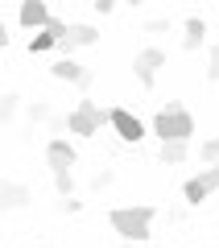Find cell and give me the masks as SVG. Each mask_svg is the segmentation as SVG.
I'll return each mask as SVG.
<instances>
[{"label":"cell","mask_w":219,"mask_h":248,"mask_svg":"<svg viewBox=\"0 0 219 248\" xmlns=\"http://www.w3.org/2000/svg\"><path fill=\"white\" fill-rule=\"evenodd\" d=\"M46 50H58V37H54L50 29H42V33L29 37V54H46Z\"/></svg>","instance_id":"14"},{"label":"cell","mask_w":219,"mask_h":248,"mask_svg":"<svg viewBox=\"0 0 219 248\" xmlns=\"http://www.w3.org/2000/svg\"><path fill=\"white\" fill-rule=\"evenodd\" d=\"M199 161H203V166H219V137L203 141V149H199Z\"/></svg>","instance_id":"15"},{"label":"cell","mask_w":219,"mask_h":248,"mask_svg":"<svg viewBox=\"0 0 219 248\" xmlns=\"http://www.w3.org/2000/svg\"><path fill=\"white\" fill-rule=\"evenodd\" d=\"M153 133H157L161 141H190L194 137V116L186 112L182 104H170V108H161V112L153 116Z\"/></svg>","instance_id":"2"},{"label":"cell","mask_w":219,"mask_h":248,"mask_svg":"<svg viewBox=\"0 0 219 248\" xmlns=\"http://www.w3.org/2000/svg\"><path fill=\"white\" fill-rule=\"evenodd\" d=\"M203 37H207V21H203V17H190V21H186V29H182V46H186V50H199Z\"/></svg>","instance_id":"12"},{"label":"cell","mask_w":219,"mask_h":248,"mask_svg":"<svg viewBox=\"0 0 219 248\" xmlns=\"http://www.w3.org/2000/svg\"><path fill=\"white\" fill-rule=\"evenodd\" d=\"M62 211H66V215H79V211H83V199H75V195H62Z\"/></svg>","instance_id":"21"},{"label":"cell","mask_w":219,"mask_h":248,"mask_svg":"<svg viewBox=\"0 0 219 248\" xmlns=\"http://www.w3.org/2000/svg\"><path fill=\"white\" fill-rule=\"evenodd\" d=\"M29 186L21 182H4V211H21V207H29Z\"/></svg>","instance_id":"11"},{"label":"cell","mask_w":219,"mask_h":248,"mask_svg":"<svg viewBox=\"0 0 219 248\" xmlns=\"http://www.w3.org/2000/svg\"><path fill=\"white\" fill-rule=\"evenodd\" d=\"M215 190H219V166H207L203 174H194L190 182L182 186V195H186V203H190V207H199L203 199H211Z\"/></svg>","instance_id":"4"},{"label":"cell","mask_w":219,"mask_h":248,"mask_svg":"<svg viewBox=\"0 0 219 248\" xmlns=\"http://www.w3.org/2000/svg\"><path fill=\"white\" fill-rule=\"evenodd\" d=\"M112 182H116V174H112V170H99V174L91 178V190H108Z\"/></svg>","instance_id":"20"},{"label":"cell","mask_w":219,"mask_h":248,"mask_svg":"<svg viewBox=\"0 0 219 248\" xmlns=\"http://www.w3.org/2000/svg\"><path fill=\"white\" fill-rule=\"evenodd\" d=\"M153 215H157V211H153L149 203H141V207H116V211L108 215V223H112V232L120 240H137V244H141V240L153 236V232H149L153 228Z\"/></svg>","instance_id":"1"},{"label":"cell","mask_w":219,"mask_h":248,"mask_svg":"<svg viewBox=\"0 0 219 248\" xmlns=\"http://www.w3.org/2000/svg\"><path fill=\"white\" fill-rule=\"evenodd\" d=\"M54 186H58V195H75V178H70V170L54 174Z\"/></svg>","instance_id":"19"},{"label":"cell","mask_w":219,"mask_h":248,"mask_svg":"<svg viewBox=\"0 0 219 248\" xmlns=\"http://www.w3.org/2000/svg\"><path fill=\"white\" fill-rule=\"evenodd\" d=\"M116 137H120L124 145H137L141 137H145V124H141V116H132L128 108H112V124H108Z\"/></svg>","instance_id":"6"},{"label":"cell","mask_w":219,"mask_h":248,"mask_svg":"<svg viewBox=\"0 0 219 248\" xmlns=\"http://www.w3.org/2000/svg\"><path fill=\"white\" fill-rule=\"evenodd\" d=\"M46 29H50V33H54V37H58V42H62L70 25H66V21H58V17H50V25H46Z\"/></svg>","instance_id":"22"},{"label":"cell","mask_w":219,"mask_h":248,"mask_svg":"<svg viewBox=\"0 0 219 248\" xmlns=\"http://www.w3.org/2000/svg\"><path fill=\"white\" fill-rule=\"evenodd\" d=\"M166 166H178V161H186V141H161V153H157Z\"/></svg>","instance_id":"13"},{"label":"cell","mask_w":219,"mask_h":248,"mask_svg":"<svg viewBox=\"0 0 219 248\" xmlns=\"http://www.w3.org/2000/svg\"><path fill=\"white\" fill-rule=\"evenodd\" d=\"M215 4H219V0H215Z\"/></svg>","instance_id":"27"},{"label":"cell","mask_w":219,"mask_h":248,"mask_svg":"<svg viewBox=\"0 0 219 248\" xmlns=\"http://www.w3.org/2000/svg\"><path fill=\"white\" fill-rule=\"evenodd\" d=\"M207 79H211V83H219V42L207 50Z\"/></svg>","instance_id":"18"},{"label":"cell","mask_w":219,"mask_h":248,"mask_svg":"<svg viewBox=\"0 0 219 248\" xmlns=\"http://www.w3.org/2000/svg\"><path fill=\"white\" fill-rule=\"evenodd\" d=\"M104 124H112V112H104L95 99H79V108L66 116V128L75 137H95Z\"/></svg>","instance_id":"3"},{"label":"cell","mask_w":219,"mask_h":248,"mask_svg":"<svg viewBox=\"0 0 219 248\" xmlns=\"http://www.w3.org/2000/svg\"><path fill=\"white\" fill-rule=\"evenodd\" d=\"M124 4H132V9H137V4H141V0H124Z\"/></svg>","instance_id":"26"},{"label":"cell","mask_w":219,"mask_h":248,"mask_svg":"<svg viewBox=\"0 0 219 248\" xmlns=\"http://www.w3.org/2000/svg\"><path fill=\"white\" fill-rule=\"evenodd\" d=\"M116 4H120V0H95V13H104V17H108V13H112Z\"/></svg>","instance_id":"24"},{"label":"cell","mask_w":219,"mask_h":248,"mask_svg":"<svg viewBox=\"0 0 219 248\" xmlns=\"http://www.w3.org/2000/svg\"><path fill=\"white\" fill-rule=\"evenodd\" d=\"M17 21L25 29H46V25H50V9H46V0H25L21 13H17Z\"/></svg>","instance_id":"10"},{"label":"cell","mask_w":219,"mask_h":248,"mask_svg":"<svg viewBox=\"0 0 219 248\" xmlns=\"http://www.w3.org/2000/svg\"><path fill=\"white\" fill-rule=\"evenodd\" d=\"M46 161H50L54 174H62V170L75 166V149H70V141H62V137H54L50 145H46Z\"/></svg>","instance_id":"9"},{"label":"cell","mask_w":219,"mask_h":248,"mask_svg":"<svg viewBox=\"0 0 219 248\" xmlns=\"http://www.w3.org/2000/svg\"><path fill=\"white\" fill-rule=\"evenodd\" d=\"M141 29H145V33H166V29H170V21H145Z\"/></svg>","instance_id":"23"},{"label":"cell","mask_w":219,"mask_h":248,"mask_svg":"<svg viewBox=\"0 0 219 248\" xmlns=\"http://www.w3.org/2000/svg\"><path fill=\"white\" fill-rule=\"evenodd\" d=\"M17 112H21V95H17V91H9V95L0 99V116H4V120H13Z\"/></svg>","instance_id":"17"},{"label":"cell","mask_w":219,"mask_h":248,"mask_svg":"<svg viewBox=\"0 0 219 248\" xmlns=\"http://www.w3.org/2000/svg\"><path fill=\"white\" fill-rule=\"evenodd\" d=\"M29 120H33V124H54L50 104H42V99H37V104H29Z\"/></svg>","instance_id":"16"},{"label":"cell","mask_w":219,"mask_h":248,"mask_svg":"<svg viewBox=\"0 0 219 248\" xmlns=\"http://www.w3.org/2000/svg\"><path fill=\"white\" fill-rule=\"evenodd\" d=\"M95 42H99V29H95V25H70L66 37L58 42V54H62V58H70L75 50H83V46H95Z\"/></svg>","instance_id":"8"},{"label":"cell","mask_w":219,"mask_h":248,"mask_svg":"<svg viewBox=\"0 0 219 248\" xmlns=\"http://www.w3.org/2000/svg\"><path fill=\"white\" fill-rule=\"evenodd\" d=\"M124 248H137V240H124Z\"/></svg>","instance_id":"25"},{"label":"cell","mask_w":219,"mask_h":248,"mask_svg":"<svg viewBox=\"0 0 219 248\" xmlns=\"http://www.w3.org/2000/svg\"><path fill=\"white\" fill-rule=\"evenodd\" d=\"M161 66H166V54L153 50V46H149V50H141L137 58H132V75H137L141 87H153V83H157V71H161Z\"/></svg>","instance_id":"5"},{"label":"cell","mask_w":219,"mask_h":248,"mask_svg":"<svg viewBox=\"0 0 219 248\" xmlns=\"http://www.w3.org/2000/svg\"><path fill=\"white\" fill-rule=\"evenodd\" d=\"M50 75H54V79H62V83H75L79 91H87L91 79H95V75H91L83 62H75V58H58V62L50 66Z\"/></svg>","instance_id":"7"}]
</instances>
